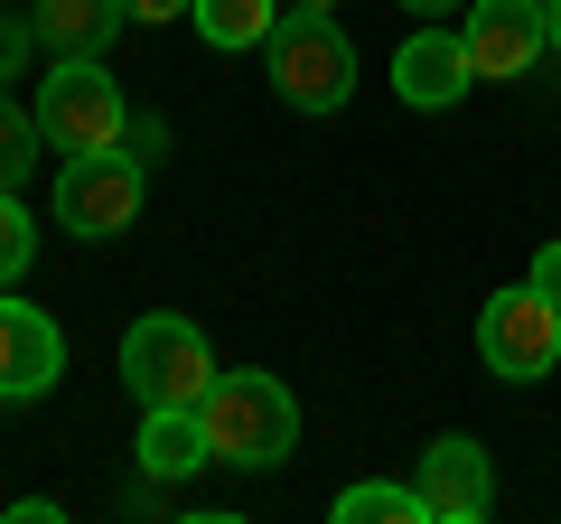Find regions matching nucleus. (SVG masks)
I'll list each match as a JSON object with an SVG mask.
<instances>
[{
	"instance_id": "obj_1",
	"label": "nucleus",
	"mask_w": 561,
	"mask_h": 524,
	"mask_svg": "<svg viewBox=\"0 0 561 524\" xmlns=\"http://www.w3.org/2000/svg\"><path fill=\"white\" fill-rule=\"evenodd\" d=\"M206 441H216L225 468H280L290 449H300V403H290V384L262 375V365H243V375H216L197 403Z\"/></svg>"
},
{
	"instance_id": "obj_2",
	"label": "nucleus",
	"mask_w": 561,
	"mask_h": 524,
	"mask_svg": "<svg viewBox=\"0 0 561 524\" xmlns=\"http://www.w3.org/2000/svg\"><path fill=\"white\" fill-rule=\"evenodd\" d=\"M262 66H272V94L290 113H337L356 94V47H346V29L328 10H290L272 29V47H262Z\"/></svg>"
},
{
	"instance_id": "obj_3",
	"label": "nucleus",
	"mask_w": 561,
	"mask_h": 524,
	"mask_svg": "<svg viewBox=\"0 0 561 524\" xmlns=\"http://www.w3.org/2000/svg\"><path fill=\"white\" fill-rule=\"evenodd\" d=\"M38 132L57 160H84V150H122L131 132V103H122L113 66L103 57H57V76L38 84Z\"/></svg>"
},
{
	"instance_id": "obj_4",
	"label": "nucleus",
	"mask_w": 561,
	"mask_h": 524,
	"mask_svg": "<svg viewBox=\"0 0 561 524\" xmlns=\"http://www.w3.org/2000/svg\"><path fill=\"white\" fill-rule=\"evenodd\" d=\"M122 384L140 394V412H150V403H206V384H216V346H206L197 319L150 309V319H131V338H122Z\"/></svg>"
},
{
	"instance_id": "obj_5",
	"label": "nucleus",
	"mask_w": 561,
	"mask_h": 524,
	"mask_svg": "<svg viewBox=\"0 0 561 524\" xmlns=\"http://www.w3.org/2000/svg\"><path fill=\"white\" fill-rule=\"evenodd\" d=\"M140 187H150V169L131 150H84V160L57 169V225L84 235V243H113V235H131Z\"/></svg>"
},
{
	"instance_id": "obj_6",
	"label": "nucleus",
	"mask_w": 561,
	"mask_h": 524,
	"mask_svg": "<svg viewBox=\"0 0 561 524\" xmlns=\"http://www.w3.org/2000/svg\"><path fill=\"white\" fill-rule=\"evenodd\" d=\"M478 356L496 365L505 384H542L561 365V309L542 300L534 282L524 291H496V300L478 309Z\"/></svg>"
},
{
	"instance_id": "obj_7",
	"label": "nucleus",
	"mask_w": 561,
	"mask_h": 524,
	"mask_svg": "<svg viewBox=\"0 0 561 524\" xmlns=\"http://www.w3.org/2000/svg\"><path fill=\"white\" fill-rule=\"evenodd\" d=\"M468 66H478V84H515L542 66V47H552V29H542V0H468Z\"/></svg>"
},
{
	"instance_id": "obj_8",
	"label": "nucleus",
	"mask_w": 561,
	"mask_h": 524,
	"mask_svg": "<svg viewBox=\"0 0 561 524\" xmlns=\"http://www.w3.org/2000/svg\"><path fill=\"white\" fill-rule=\"evenodd\" d=\"M468 84H478V66H468V38H459V29L431 20V29H412V38H402V57H393V94L412 103V113H449Z\"/></svg>"
},
{
	"instance_id": "obj_9",
	"label": "nucleus",
	"mask_w": 561,
	"mask_h": 524,
	"mask_svg": "<svg viewBox=\"0 0 561 524\" xmlns=\"http://www.w3.org/2000/svg\"><path fill=\"white\" fill-rule=\"evenodd\" d=\"M57 375H66L57 319H47V309H28V300H0V403H38Z\"/></svg>"
},
{
	"instance_id": "obj_10",
	"label": "nucleus",
	"mask_w": 561,
	"mask_h": 524,
	"mask_svg": "<svg viewBox=\"0 0 561 524\" xmlns=\"http://www.w3.org/2000/svg\"><path fill=\"white\" fill-rule=\"evenodd\" d=\"M421 505H431V524H478L486 505H496V468H486L478 441H431L421 449Z\"/></svg>"
},
{
	"instance_id": "obj_11",
	"label": "nucleus",
	"mask_w": 561,
	"mask_h": 524,
	"mask_svg": "<svg viewBox=\"0 0 561 524\" xmlns=\"http://www.w3.org/2000/svg\"><path fill=\"white\" fill-rule=\"evenodd\" d=\"M140 478H160V487H179V478H197L206 459H216V441H206V422H197V403H150L140 412Z\"/></svg>"
},
{
	"instance_id": "obj_12",
	"label": "nucleus",
	"mask_w": 561,
	"mask_h": 524,
	"mask_svg": "<svg viewBox=\"0 0 561 524\" xmlns=\"http://www.w3.org/2000/svg\"><path fill=\"white\" fill-rule=\"evenodd\" d=\"M122 29H131L122 0H38V10H28V38L57 47V57H103Z\"/></svg>"
},
{
	"instance_id": "obj_13",
	"label": "nucleus",
	"mask_w": 561,
	"mask_h": 524,
	"mask_svg": "<svg viewBox=\"0 0 561 524\" xmlns=\"http://www.w3.org/2000/svg\"><path fill=\"white\" fill-rule=\"evenodd\" d=\"M187 20H197V38H206V47L243 57V47H272V29L290 20V0H197Z\"/></svg>"
},
{
	"instance_id": "obj_14",
	"label": "nucleus",
	"mask_w": 561,
	"mask_h": 524,
	"mask_svg": "<svg viewBox=\"0 0 561 524\" xmlns=\"http://www.w3.org/2000/svg\"><path fill=\"white\" fill-rule=\"evenodd\" d=\"M431 505H421V487H393V478H375V487H346L337 497V524H421Z\"/></svg>"
},
{
	"instance_id": "obj_15",
	"label": "nucleus",
	"mask_w": 561,
	"mask_h": 524,
	"mask_svg": "<svg viewBox=\"0 0 561 524\" xmlns=\"http://www.w3.org/2000/svg\"><path fill=\"white\" fill-rule=\"evenodd\" d=\"M38 141H47V132H38V113H20V103L0 94V187H20V179H28Z\"/></svg>"
},
{
	"instance_id": "obj_16",
	"label": "nucleus",
	"mask_w": 561,
	"mask_h": 524,
	"mask_svg": "<svg viewBox=\"0 0 561 524\" xmlns=\"http://www.w3.org/2000/svg\"><path fill=\"white\" fill-rule=\"evenodd\" d=\"M28 253H38V225H28V206H20V187H0V291L28 272Z\"/></svg>"
},
{
	"instance_id": "obj_17",
	"label": "nucleus",
	"mask_w": 561,
	"mask_h": 524,
	"mask_svg": "<svg viewBox=\"0 0 561 524\" xmlns=\"http://www.w3.org/2000/svg\"><path fill=\"white\" fill-rule=\"evenodd\" d=\"M122 150H131L140 169H150V160H169V122H150V113H131V132H122Z\"/></svg>"
},
{
	"instance_id": "obj_18",
	"label": "nucleus",
	"mask_w": 561,
	"mask_h": 524,
	"mask_svg": "<svg viewBox=\"0 0 561 524\" xmlns=\"http://www.w3.org/2000/svg\"><path fill=\"white\" fill-rule=\"evenodd\" d=\"M187 10H197V0H122L131 29H169V20H187Z\"/></svg>"
},
{
	"instance_id": "obj_19",
	"label": "nucleus",
	"mask_w": 561,
	"mask_h": 524,
	"mask_svg": "<svg viewBox=\"0 0 561 524\" xmlns=\"http://www.w3.org/2000/svg\"><path fill=\"white\" fill-rule=\"evenodd\" d=\"M534 291L561 309V243H542V253H534Z\"/></svg>"
},
{
	"instance_id": "obj_20",
	"label": "nucleus",
	"mask_w": 561,
	"mask_h": 524,
	"mask_svg": "<svg viewBox=\"0 0 561 524\" xmlns=\"http://www.w3.org/2000/svg\"><path fill=\"white\" fill-rule=\"evenodd\" d=\"M57 515H66L57 497H20V505H10V524H57Z\"/></svg>"
},
{
	"instance_id": "obj_21",
	"label": "nucleus",
	"mask_w": 561,
	"mask_h": 524,
	"mask_svg": "<svg viewBox=\"0 0 561 524\" xmlns=\"http://www.w3.org/2000/svg\"><path fill=\"white\" fill-rule=\"evenodd\" d=\"M393 10H421V20H440V10H468V0H393Z\"/></svg>"
},
{
	"instance_id": "obj_22",
	"label": "nucleus",
	"mask_w": 561,
	"mask_h": 524,
	"mask_svg": "<svg viewBox=\"0 0 561 524\" xmlns=\"http://www.w3.org/2000/svg\"><path fill=\"white\" fill-rule=\"evenodd\" d=\"M542 29H552V57H561V0H542Z\"/></svg>"
},
{
	"instance_id": "obj_23",
	"label": "nucleus",
	"mask_w": 561,
	"mask_h": 524,
	"mask_svg": "<svg viewBox=\"0 0 561 524\" xmlns=\"http://www.w3.org/2000/svg\"><path fill=\"white\" fill-rule=\"evenodd\" d=\"M290 10H337V0H290Z\"/></svg>"
}]
</instances>
